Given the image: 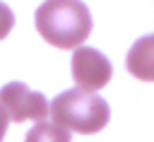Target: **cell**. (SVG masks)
Masks as SVG:
<instances>
[{
	"label": "cell",
	"mask_w": 154,
	"mask_h": 142,
	"mask_svg": "<svg viewBox=\"0 0 154 142\" xmlns=\"http://www.w3.org/2000/svg\"><path fill=\"white\" fill-rule=\"evenodd\" d=\"M38 34L58 48H79L91 31V14L84 2L51 0L36 10Z\"/></svg>",
	"instance_id": "6da1fadb"
},
{
	"label": "cell",
	"mask_w": 154,
	"mask_h": 142,
	"mask_svg": "<svg viewBox=\"0 0 154 142\" xmlns=\"http://www.w3.org/2000/svg\"><path fill=\"white\" fill-rule=\"evenodd\" d=\"M51 116H53V123L63 130L91 135L106 128L111 118V108L106 99H101L99 94H87L75 87L53 99Z\"/></svg>",
	"instance_id": "7a4b0ae2"
},
{
	"label": "cell",
	"mask_w": 154,
	"mask_h": 142,
	"mask_svg": "<svg viewBox=\"0 0 154 142\" xmlns=\"http://www.w3.org/2000/svg\"><path fill=\"white\" fill-rule=\"evenodd\" d=\"M0 108L5 111L7 120L22 123V120H36L46 118L48 103L41 91H31L24 82H10L0 89Z\"/></svg>",
	"instance_id": "3957f363"
},
{
	"label": "cell",
	"mask_w": 154,
	"mask_h": 142,
	"mask_svg": "<svg viewBox=\"0 0 154 142\" xmlns=\"http://www.w3.org/2000/svg\"><path fill=\"white\" fill-rule=\"evenodd\" d=\"M111 75H113V67L101 51L89 48V46L75 48V53H72V77L77 82V89L94 94L96 89L108 84Z\"/></svg>",
	"instance_id": "277c9868"
},
{
	"label": "cell",
	"mask_w": 154,
	"mask_h": 142,
	"mask_svg": "<svg viewBox=\"0 0 154 142\" xmlns=\"http://www.w3.org/2000/svg\"><path fill=\"white\" fill-rule=\"evenodd\" d=\"M24 142H70V132L63 130V128H58L55 123L41 120V123H36L26 132Z\"/></svg>",
	"instance_id": "5b68a950"
},
{
	"label": "cell",
	"mask_w": 154,
	"mask_h": 142,
	"mask_svg": "<svg viewBox=\"0 0 154 142\" xmlns=\"http://www.w3.org/2000/svg\"><path fill=\"white\" fill-rule=\"evenodd\" d=\"M12 24H14V14H12V10H10L5 2H0V39H5V36L10 34Z\"/></svg>",
	"instance_id": "8992f818"
},
{
	"label": "cell",
	"mask_w": 154,
	"mask_h": 142,
	"mask_svg": "<svg viewBox=\"0 0 154 142\" xmlns=\"http://www.w3.org/2000/svg\"><path fill=\"white\" fill-rule=\"evenodd\" d=\"M7 116H5V111L0 108V142H2V137H5V130H7Z\"/></svg>",
	"instance_id": "52a82bcc"
}]
</instances>
